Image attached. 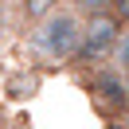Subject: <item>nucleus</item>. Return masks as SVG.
I'll use <instances>...</instances> for the list:
<instances>
[{"label": "nucleus", "instance_id": "6e6552de", "mask_svg": "<svg viewBox=\"0 0 129 129\" xmlns=\"http://www.w3.org/2000/svg\"><path fill=\"white\" fill-rule=\"evenodd\" d=\"M110 16L117 20L121 27H129V0H113V4H110Z\"/></svg>", "mask_w": 129, "mask_h": 129}, {"label": "nucleus", "instance_id": "423d86ee", "mask_svg": "<svg viewBox=\"0 0 129 129\" xmlns=\"http://www.w3.org/2000/svg\"><path fill=\"white\" fill-rule=\"evenodd\" d=\"M67 4H71V8L86 20V16H102V12H110L113 0H67Z\"/></svg>", "mask_w": 129, "mask_h": 129}, {"label": "nucleus", "instance_id": "f257e3e1", "mask_svg": "<svg viewBox=\"0 0 129 129\" xmlns=\"http://www.w3.org/2000/svg\"><path fill=\"white\" fill-rule=\"evenodd\" d=\"M78 39H82V16L74 8H55L51 16H43L35 24V51L51 63H71L74 51H78Z\"/></svg>", "mask_w": 129, "mask_h": 129}, {"label": "nucleus", "instance_id": "20e7f679", "mask_svg": "<svg viewBox=\"0 0 129 129\" xmlns=\"http://www.w3.org/2000/svg\"><path fill=\"white\" fill-rule=\"evenodd\" d=\"M55 8H59V0H20V12H24V20H31V24H39V20L51 16Z\"/></svg>", "mask_w": 129, "mask_h": 129}, {"label": "nucleus", "instance_id": "1a4fd4ad", "mask_svg": "<svg viewBox=\"0 0 129 129\" xmlns=\"http://www.w3.org/2000/svg\"><path fill=\"white\" fill-rule=\"evenodd\" d=\"M110 129H117V125H110Z\"/></svg>", "mask_w": 129, "mask_h": 129}, {"label": "nucleus", "instance_id": "0eeeda50", "mask_svg": "<svg viewBox=\"0 0 129 129\" xmlns=\"http://www.w3.org/2000/svg\"><path fill=\"white\" fill-rule=\"evenodd\" d=\"M113 63H117L121 74H129V27H121L117 43H113Z\"/></svg>", "mask_w": 129, "mask_h": 129}, {"label": "nucleus", "instance_id": "39448f33", "mask_svg": "<svg viewBox=\"0 0 129 129\" xmlns=\"http://www.w3.org/2000/svg\"><path fill=\"white\" fill-rule=\"evenodd\" d=\"M4 90H8L12 98H31L35 90H39V78H35V74H12Z\"/></svg>", "mask_w": 129, "mask_h": 129}, {"label": "nucleus", "instance_id": "9d476101", "mask_svg": "<svg viewBox=\"0 0 129 129\" xmlns=\"http://www.w3.org/2000/svg\"><path fill=\"white\" fill-rule=\"evenodd\" d=\"M0 129H4V125H0Z\"/></svg>", "mask_w": 129, "mask_h": 129}, {"label": "nucleus", "instance_id": "7ed1b4c3", "mask_svg": "<svg viewBox=\"0 0 129 129\" xmlns=\"http://www.w3.org/2000/svg\"><path fill=\"white\" fill-rule=\"evenodd\" d=\"M90 98L102 113L110 117H125L129 113V82L121 78V71H94L90 74Z\"/></svg>", "mask_w": 129, "mask_h": 129}, {"label": "nucleus", "instance_id": "f03ea898", "mask_svg": "<svg viewBox=\"0 0 129 129\" xmlns=\"http://www.w3.org/2000/svg\"><path fill=\"white\" fill-rule=\"evenodd\" d=\"M117 35H121V24L110 16V12H102V16H86V20H82V39H78V51H74L71 67H90V63L110 59Z\"/></svg>", "mask_w": 129, "mask_h": 129}, {"label": "nucleus", "instance_id": "9b49d317", "mask_svg": "<svg viewBox=\"0 0 129 129\" xmlns=\"http://www.w3.org/2000/svg\"><path fill=\"white\" fill-rule=\"evenodd\" d=\"M125 82H129V78H125Z\"/></svg>", "mask_w": 129, "mask_h": 129}]
</instances>
